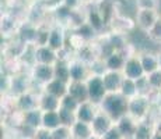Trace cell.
<instances>
[{
  "label": "cell",
  "instance_id": "cell-42",
  "mask_svg": "<svg viewBox=\"0 0 161 139\" xmlns=\"http://www.w3.org/2000/svg\"><path fill=\"white\" fill-rule=\"evenodd\" d=\"M6 88H7V78L2 77V91H6Z\"/></svg>",
  "mask_w": 161,
  "mask_h": 139
},
{
  "label": "cell",
  "instance_id": "cell-11",
  "mask_svg": "<svg viewBox=\"0 0 161 139\" xmlns=\"http://www.w3.org/2000/svg\"><path fill=\"white\" fill-rule=\"evenodd\" d=\"M35 60L38 61V64H48V66H51L56 60V54H55L53 49H51L49 46H39L35 50Z\"/></svg>",
  "mask_w": 161,
  "mask_h": 139
},
{
  "label": "cell",
  "instance_id": "cell-2",
  "mask_svg": "<svg viewBox=\"0 0 161 139\" xmlns=\"http://www.w3.org/2000/svg\"><path fill=\"white\" fill-rule=\"evenodd\" d=\"M87 88H88L90 99H91L92 103H100L107 96V89H105V85H104V79L100 75L91 77L87 82Z\"/></svg>",
  "mask_w": 161,
  "mask_h": 139
},
{
  "label": "cell",
  "instance_id": "cell-39",
  "mask_svg": "<svg viewBox=\"0 0 161 139\" xmlns=\"http://www.w3.org/2000/svg\"><path fill=\"white\" fill-rule=\"evenodd\" d=\"M25 81H24L23 77H18V78H14L13 81V88L17 89V91H24L25 89Z\"/></svg>",
  "mask_w": 161,
  "mask_h": 139
},
{
  "label": "cell",
  "instance_id": "cell-19",
  "mask_svg": "<svg viewBox=\"0 0 161 139\" xmlns=\"http://www.w3.org/2000/svg\"><path fill=\"white\" fill-rule=\"evenodd\" d=\"M18 107L24 111V113H28V111L36 110V100L35 97L31 93H23L18 99Z\"/></svg>",
  "mask_w": 161,
  "mask_h": 139
},
{
  "label": "cell",
  "instance_id": "cell-18",
  "mask_svg": "<svg viewBox=\"0 0 161 139\" xmlns=\"http://www.w3.org/2000/svg\"><path fill=\"white\" fill-rule=\"evenodd\" d=\"M142 66H143V70L146 74H153L156 71H158V67H160V60L157 57L151 54H144L140 60Z\"/></svg>",
  "mask_w": 161,
  "mask_h": 139
},
{
  "label": "cell",
  "instance_id": "cell-40",
  "mask_svg": "<svg viewBox=\"0 0 161 139\" xmlns=\"http://www.w3.org/2000/svg\"><path fill=\"white\" fill-rule=\"evenodd\" d=\"M139 6L142 8H150V10H154L156 7V2L154 0H139Z\"/></svg>",
  "mask_w": 161,
  "mask_h": 139
},
{
  "label": "cell",
  "instance_id": "cell-22",
  "mask_svg": "<svg viewBox=\"0 0 161 139\" xmlns=\"http://www.w3.org/2000/svg\"><path fill=\"white\" fill-rule=\"evenodd\" d=\"M136 93H137V85H136V81L125 78L123 82H122V86H120V95H123L125 97H135Z\"/></svg>",
  "mask_w": 161,
  "mask_h": 139
},
{
  "label": "cell",
  "instance_id": "cell-23",
  "mask_svg": "<svg viewBox=\"0 0 161 139\" xmlns=\"http://www.w3.org/2000/svg\"><path fill=\"white\" fill-rule=\"evenodd\" d=\"M55 79L66 83L70 79V66H66L63 61H59L55 67Z\"/></svg>",
  "mask_w": 161,
  "mask_h": 139
},
{
  "label": "cell",
  "instance_id": "cell-36",
  "mask_svg": "<svg viewBox=\"0 0 161 139\" xmlns=\"http://www.w3.org/2000/svg\"><path fill=\"white\" fill-rule=\"evenodd\" d=\"M13 28H14L13 20H11L8 15H4V17L2 18V31L3 32H10Z\"/></svg>",
  "mask_w": 161,
  "mask_h": 139
},
{
  "label": "cell",
  "instance_id": "cell-8",
  "mask_svg": "<svg viewBox=\"0 0 161 139\" xmlns=\"http://www.w3.org/2000/svg\"><path fill=\"white\" fill-rule=\"evenodd\" d=\"M104 79V85H105V89L107 92H111V93H116L118 89H120L122 86V77L116 72V71H109L108 74H105L103 77Z\"/></svg>",
  "mask_w": 161,
  "mask_h": 139
},
{
  "label": "cell",
  "instance_id": "cell-46",
  "mask_svg": "<svg viewBox=\"0 0 161 139\" xmlns=\"http://www.w3.org/2000/svg\"><path fill=\"white\" fill-rule=\"evenodd\" d=\"M108 2H111V0H108Z\"/></svg>",
  "mask_w": 161,
  "mask_h": 139
},
{
  "label": "cell",
  "instance_id": "cell-45",
  "mask_svg": "<svg viewBox=\"0 0 161 139\" xmlns=\"http://www.w3.org/2000/svg\"><path fill=\"white\" fill-rule=\"evenodd\" d=\"M158 60H160V67H161V54H160V57H158Z\"/></svg>",
  "mask_w": 161,
  "mask_h": 139
},
{
  "label": "cell",
  "instance_id": "cell-1",
  "mask_svg": "<svg viewBox=\"0 0 161 139\" xmlns=\"http://www.w3.org/2000/svg\"><path fill=\"white\" fill-rule=\"evenodd\" d=\"M103 109L104 113H107L112 120L119 121L129 111V102L123 95L109 93L103 100Z\"/></svg>",
  "mask_w": 161,
  "mask_h": 139
},
{
  "label": "cell",
  "instance_id": "cell-10",
  "mask_svg": "<svg viewBox=\"0 0 161 139\" xmlns=\"http://www.w3.org/2000/svg\"><path fill=\"white\" fill-rule=\"evenodd\" d=\"M69 95L76 99L80 104L81 103H86L87 99H90V95H88V88L86 83L83 82H73L70 85V89H69Z\"/></svg>",
  "mask_w": 161,
  "mask_h": 139
},
{
  "label": "cell",
  "instance_id": "cell-41",
  "mask_svg": "<svg viewBox=\"0 0 161 139\" xmlns=\"http://www.w3.org/2000/svg\"><path fill=\"white\" fill-rule=\"evenodd\" d=\"M79 2L80 0H64V6H66L67 8H74V7H77L79 6Z\"/></svg>",
  "mask_w": 161,
  "mask_h": 139
},
{
  "label": "cell",
  "instance_id": "cell-30",
  "mask_svg": "<svg viewBox=\"0 0 161 139\" xmlns=\"http://www.w3.org/2000/svg\"><path fill=\"white\" fill-rule=\"evenodd\" d=\"M88 24L94 28V29H101L105 22L98 11H91V13L88 14Z\"/></svg>",
  "mask_w": 161,
  "mask_h": 139
},
{
  "label": "cell",
  "instance_id": "cell-26",
  "mask_svg": "<svg viewBox=\"0 0 161 139\" xmlns=\"http://www.w3.org/2000/svg\"><path fill=\"white\" fill-rule=\"evenodd\" d=\"M38 32L39 31H36L34 27H31V25H25L21 29V39H23L24 42H27V43H34V42H36V39H38Z\"/></svg>",
  "mask_w": 161,
  "mask_h": 139
},
{
  "label": "cell",
  "instance_id": "cell-31",
  "mask_svg": "<svg viewBox=\"0 0 161 139\" xmlns=\"http://www.w3.org/2000/svg\"><path fill=\"white\" fill-rule=\"evenodd\" d=\"M94 28H92L90 24H81V25L79 27V29H77V35L80 36L81 39H91L92 36H94Z\"/></svg>",
  "mask_w": 161,
  "mask_h": 139
},
{
  "label": "cell",
  "instance_id": "cell-14",
  "mask_svg": "<svg viewBox=\"0 0 161 139\" xmlns=\"http://www.w3.org/2000/svg\"><path fill=\"white\" fill-rule=\"evenodd\" d=\"M34 77L38 81L51 82L55 77V68L48 64H36L35 70H34Z\"/></svg>",
  "mask_w": 161,
  "mask_h": 139
},
{
  "label": "cell",
  "instance_id": "cell-16",
  "mask_svg": "<svg viewBox=\"0 0 161 139\" xmlns=\"http://www.w3.org/2000/svg\"><path fill=\"white\" fill-rule=\"evenodd\" d=\"M60 102L59 97L53 96L51 93H46L41 97V110L42 111H59L60 109Z\"/></svg>",
  "mask_w": 161,
  "mask_h": 139
},
{
  "label": "cell",
  "instance_id": "cell-20",
  "mask_svg": "<svg viewBox=\"0 0 161 139\" xmlns=\"http://www.w3.org/2000/svg\"><path fill=\"white\" fill-rule=\"evenodd\" d=\"M154 135H156V132H154L153 127L146 124V122H139L133 139H153Z\"/></svg>",
  "mask_w": 161,
  "mask_h": 139
},
{
  "label": "cell",
  "instance_id": "cell-43",
  "mask_svg": "<svg viewBox=\"0 0 161 139\" xmlns=\"http://www.w3.org/2000/svg\"><path fill=\"white\" fill-rule=\"evenodd\" d=\"M153 139H161V134H160V132H156V135H154Z\"/></svg>",
  "mask_w": 161,
  "mask_h": 139
},
{
  "label": "cell",
  "instance_id": "cell-32",
  "mask_svg": "<svg viewBox=\"0 0 161 139\" xmlns=\"http://www.w3.org/2000/svg\"><path fill=\"white\" fill-rule=\"evenodd\" d=\"M79 57L83 63H91L94 60V52L88 46H81L79 50Z\"/></svg>",
  "mask_w": 161,
  "mask_h": 139
},
{
  "label": "cell",
  "instance_id": "cell-33",
  "mask_svg": "<svg viewBox=\"0 0 161 139\" xmlns=\"http://www.w3.org/2000/svg\"><path fill=\"white\" fill-rule=\"evenodd\" d=\"M111 11H112V4H111V2H108V0H103L101 7H100V15L103 17L104 22H107L108 21V18H109V15H111Z\"/></svg>",
  "mask_w": 161,
  "mask_h": 139
},
{
  "label": "cell",
  "instance_id": "cell-3",
  "mask_svg": "<svg viewBox=\"0 0 161 139\" xmlns=\"http://www.w3.org/2000/svg\"><path fill=\"white\" fill-rule=\"evenodd\" d=\"M114 120L108 116L107 113H98L95 116L94 121L91 122V127H92V132H94L95 137H100L103 138L108 131H109L112 127H115L112 124Z\"/></svg>",
  "mask_w": 161,
  "mask_h": 139
},
{
  "label": "cell",
  "instance_id": "cell-25",
  "mask_svg": "<svg viewBox=\"0 0 161 139\" xmlns=\"http://www.w3.org/2000/svg\"><path fill=\"white\" fill-rule=\"evenodd\" d=\"M58 113H59V116H60L62 125L73 127L74 122L77 121V117H76V113H74V111H70V110H66V109H63V107H60Z\"/></svg>",
  "mask_w": 161,
  "mask_h": 139
},
{
  "label": "cell",
  "instance_id": "cell-29",
  "mask_svg": "<svg viewBox=\"0 0 161 139\" xmlns=\"http://www.w3.org/2000/svg\"><path fill=\"white\" fill-rule=\"evenodd\" d=\"M60 107H63V109L70 110V111H74V113H76L77 109L80 107V103L72 96V95H66L64 97H62Z\"/></svg>",
  "mask_w": 161,
  "mask_h": 139
},
{
  "label": "cell",
  "instance_id": "cell-21",
  "mask_svg": "<svg viewBox=\"0 0 161 139\" xmlns=\"http://www.w3.org/2000/svg\"><path fill=\"white\" fill-rule=\"evenodd\" d=\"M48 46L53 50H60L63 47V33H62V29H53L51 31V36H49V42Z\"/></svg>",
  "mask_w": 161,
  "mask_h": 139
},
{
  "label": "cell",
  "instance_id": "cell-15",
  "mask_svg": "<svg viewBox=\"0 0 161 139\" xmlns=\"http://www.w3.org/2000/svg\"><path fill=\"white\" fill-rule=\"evenodd\" d=\"M42 116L44 113H41V110H32L28 113H24V125L31 127L34 129L42 128Z\"/></svg>",
  "mask_w": 161,
  "mask_h": 139
},
{
  "label": "cell",
  "instance_id": "cell-13",
  "mask_svg": "<svg viewBox=\"0 0 161 139\" xmlns=\"http://www.w3.org/2000/svg\"><path fill=\"white\" fill-rule=\"evenodd\" d=\"M62 125V120L58 111H44L42 116V128H46L49 131L59 128Z\"/></svg>",
  "mask_w": 161,
  "mask_h": 139
},
{
  "label": "cell",
  "instance_id": "cell-38",
  "mask_svg": "<svg viewBox=\"0 0 161 139\" xmlns=\"http://www.w3.org/2000/svg\"><path fill=\"white\" fill-rule=\"evenodd\" d=\"M150 35L153 36L154 39H157V41H161V20H158L156 22V25L150 31Z\"/></svg>",
  "mask_w": 161,
  "mask_h": 139
},
{
  "label": "cell",
  "instance_id": "cell-27",
  "mask_svg": "<svg viewBox=\"0 0 161 139\" xmlns=\"http://www.w3.org/2000/svg\"><path fill=\"white\" fill-rule=\"evenodd\" d=\"M107 67L109 68L111 71H118L119 68H122L123 64H125V61H123V58L120 57V54L118 53H111L108 56L107 58Z\"/></svg>",
  "mask_w": 161,
  "mask_h": 139
},
{
  "label": "cell",
  "instance_id": "cell-34",
  "mask_svg": "<svg viewBox=\"0 0 161 139\" xmlns=\"http://www.w3.org/2000/svg\"><path fill=\"white\" fill-rule=\"evenodd\" d=\"M148 83H150V86H153V88H160L161 86V71L160 70L150 74V77H148Z\"/></svg>",
  "mask_w": 161,
  "mask_h": 139
},
{
  "label": "cell",
  "instance_id": "cell-7",
  "mask_svg": "<svg viewBox=\"0 0 161 139\" xmlns=\"http://www.w3.org/2000/svg\"><path fill=\"white\" fill-rule=\"evenodd\" d=\"M116 128L119 129V132L122 134V137L125 139H129V138H133L135 137V132H136V128H137V124L130 118V117L125 116L118 121L116 124Z\"/></svg>",
  "mask_w": 161,
  "mask_h": 139
},
{
  "label": "cell",
  "instance_id": "cell-6",
  "mask_svg": "<svg viewBox=\"0 0 161 139\" xmlns=\"http://www.w3.org/2000/svg\"><path fill=\"white\" fill-rule=\"evenodd\" d=\"M143 74H144V70H143V66H142L140 60H137V58H130V60L126 61V64H125L126 78L137 81V79H140L142 77H143Z\"/></svg>",
  "mask_w": 161,
  "mask_h": 139
},
{
  "label": "cell",
  "instance_id": "cell-4",
  "mask_svg": "<svg viewBox=\"0 0 161 139\" xmlns=\"http://www.w3.org/2000/svg\"><path fill=\"white\" fill-rule=\"evenodd\" d=\"M157 21H158V18H157V13L154 10H150V8H140L139 10L137 24L140 25V28L146 31H151Z\"/></svg>",
  "mask_w": 161,
  "mask_h": 139
},
{
  "label": "cell",
  "instance_id": "cell-44",
  "mask_svg": "<svg viewBox=\"0 0 161 139\" xmlns=\"http://www.w3.org/2000/svg\"><path fill=\"white\" fill-rule=\"evenodd\" d=\"M88 139H101V138H100V137H95V135H92V137L88 138Z\"/></svg>",
  "mask_w": 161,
  "mask_h": 139
},
{
  "label": "cell",
  "instance_id": "cell-28",
  "mask_svg": "<svg viewBox=\"0 0 161 139\" xmlns=\"http://www.w3.org/2000/svg\"><path fill=\"white\" fill-rule=\"evenodd\" d=\"M52 137H53V139H73L72 127L60 125L59 128L52 131Z\"/></svg>",
  "mask_w": 161,
  "mask_h": 139
},
{
  "label": "cell",
  "instance_id": "cell-9",
  "mask_svg": "<svg viewBox=\"0 0 161 139\" xmlns=\"http://www.w3.org/2000/svg\"><path fill=\"white\" fill-rule=\"evenodd\" d=\"M95 116H97V113H95L94 107H92L91 104L88 103V102H86V103H81V104H80V107L76 111L77 121L87 122V124H91V122L94 121Z\"/></svg>",
  "mask_w": 161,
  "mask_h": 139
},
{
  "label": "cell",
  "instance_id": "cell-5",
  "mask_svg": "<svg viewBox=\"0 0 161 139\" xmlns=\"http://www.w3.org/2000/svg\"><path fill=\"white\" fill-rule=\"evenodd\" d=\"M148 109V100L143 96L133 97L132 100H129V113L136 118H142L146 116Z\"/></svg>",
  "mask_w": 161,
  "mask_h": 139
},
{
  "label": "cell",
  "instance_id": "cell-35",
  "mask_svg": "<svg viewBox=\"0 0 161 139\" xmlns=\"http://www.w3.org/2000/svg\"><path fill=\"white\" fill-rule=\"evenodd\" d=\"M101 139H125V138L122 137V134H120L119 129H118L116 125H115V127H112Z\"/></svg>",
  "mask_w": 161,
  "mask_h": 139
},
{
  "label": "cell",
  "instance_id": "cell-24",
  "mask_svg": "<svg viewBox=\"0 0 161 139\" xmlns=\"http://www.w3.org/2000/svg\"><path fill=\"white\" fill-rule=\"evenodd\" d=\"M84 77H86V67L83 66V63H73L70 66V78L74 82H81Z\"/></svg>",
  "mask_w": 161,
  "mask_h": 139
},
{
  "label": "cell",
  "instance_id": "cell-12",
  "mask_svg": "<svg viewBox=\"0 0 161 139\" xmlns=\"http://www.w3.org/2000/svg\"><path fill=\"white\" fill-rule=\"evenodd\" d=\"M72 135H73V139H88L94 135V132H92L91 124L76 121L74 125L72 127Z\"/></svg>",
  "mask_w": 161,
  "mask_h": 139
},
{
  "label": "cell",
  "instance_id": "cell-37",
  "mask_svg": "<svg viewBox=\"0 0 161 139\" xmlns=\"http://www.w3.org/2000/svg\"><path fill=\"white\" fill-rule=\"evenodd\" d=\"M34 139H53L52 131H49V129H46V128H39L38 131L35 132Z\"/></svg>",
  "mask_w": 161,
  "mask_h": 139
},
{
  "label": "cell",
  "instance_id": "cell-17",
  "mask_svg": "<svg viewBox=\"0 0 161 139\" xmlns=\"http://www.w3.org/2000/svg\"><path fill=\"white\" fill-rule=\"evenodd\" d=\"M46 93H51L56 97H64L66 96V83L59 79H52L46 85Z\"/></svg>",
  "mask_w": 161,
  "mask_h": 139
}]
</instances>
